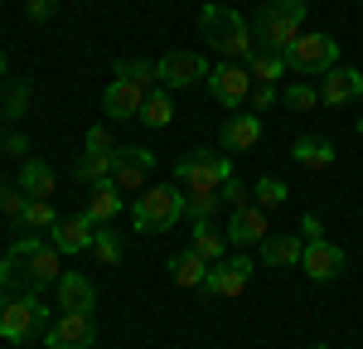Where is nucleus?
Segmentation results:
<instances>
[{
  "label": "nucleus",
  "instance_id": "obj_26",
  "mask_svg": "<svg viewBox=\"0 0 363 349\" xmlns=\"http://www.w3.org/2000/svg\"><path fill=\"white\" fill-rule=\"evenodd\" d=\"M169 277H174L179 287L199 291V287H203V277H208V262L199 257L194 248H184V253H174V262H169Z\"/></svg>",
  "mask_w": 363,
  "mask_h": 349
},
{
  "label": "nucleus",
  "instance_id": "obj_45",
  "mask_svg": "<svg viewBox=\"0 0 363 349\" xmlns=\"http://www.w3.org/2000/svg\"><path fill=\"white\" fill-rule=\"evenodd\" d=\"M0 121H5V92H0Z\"/></svg>",
  "mask_w": 363,
  "mask_h": 349
},
{
  "label": "nucleus",
  "instance_id": "obj_3",
  "mask_svg": "<svg viewBox=\"0 0 363 349\" xmlns=\"http://www.w3.org/2000/svg\"><path fill=\"white\" fill-rule=\"evenodd\" d=\"M184 218V189L169 184H150L140 199H131V228L136 233H169Z\"/></svg>",
  "mask_w": 363,
  "mask_h": 349
},
{
  "label": "nucleus",
  "instance_id": "obj_32",
  "mask_svg": "<svg viewBox=\"0 0 363 349\" xmlns=\"http://www.w3.org/2000/svg\"><path fill=\"white\" fill-rule=\"evenodd\" d=\"M92 257L102 262V267H116V262H121V233H112L107 223H102L97 238H92Z\"/></svg>",
  "mask_w": 363,
  "mask_h": 349
},
{
  "label": "nucleus",
  "instance_id": "obj_39",
  "mask_svg": "<svg viewBox=\"0 0 363 349\" xmlns=\"http://www.w3.org/2000/svg\"><path fill=\"white\" fill-rule=\"evenodd\" d=\"M0 155H10V160H29V136L10 131V136H5V145H0Z\"/></svg>",
  "mask_w": 363,
  "mask_h": 349
},
{
  "label": "nucleus",
  "instance_id": "obj_24",
  "mask_svg": "<svg viewBox=\"0 0 363 349\" xmlns=\"http://www.w3.org/2000/svg\"><path fill=\"white\" fill-rule=\"evenodd\" d=\"M112 78L121 83H136V87H160V68L150 63V58H112Z\"/></svg>",
  "mask_w": 363,
  "mask_h": 349
},
{
  "label": "nucleus",
  "instance_id": "obj_38",
  "mask_svg": "<svg viewBox=\"0 0 363 349\" xmlns=\"http://www.w3.org/2000/svg\"><path fill=\"white\" fill-rule=\"evenodd\" d=\"M0 209L10 214V223H20V218H25V209H29V194H25V189H10V194L0 199Z\"/></svg>",
  "mask_w": 363,
  "mask_h": 349
},
{
  "label": "nucleus",
  "instance_id": "obj_37",
  "mask_svg": "<svg viewBox=\"0 0 363 349\" xmlns=\"http://www.w3.org/2000/svg\"><path fill=\"white\" fill-rule=\"evenodd\" d=\"M218 194H223V204H233V209H247V204H252V199H247V184H242L238 174H228Z\"/></svg>",
  "mask_w": 363,
  "mask_h": 349
},
{
  "label": "nucleus",
  "instance_id": "obj_44",
  "mask_svg": "<svg viewBox=\"0 0 363 349\" xmlns=\"http://www.w3.org/2000/svg\"><path fill=\"white\" fill-rule=\"evenodd\" d=\"M5 301H10V291H0V311H5Z\"/></svg>",
  "mask_w": 363,
  "mask_h": 349
},
{
  "label": "nucleus",
  "instance_id": "obj_7",
  "mask_svg": "<svg viewBox=\"0 0 363 349\" xmlns=\"http://www.w3.org/2000/svg\"><path fill=\"white\" fill-rule=\"evenodd\" d=\"M208 92L223 102L228 112H238V107L252 97V73H247V63H233V58L213 63V68H208Z\"/></svg>",
  "mask_w": 363,
  "mask_h": 349
},
{
  "label": "nucleus",
  "instance_id": "obj_25",
  "mask_svg": "<svg viewBox=\"0 0 363 349\" xmlns=\"http://www.w3.org/2000/svg\"><path fill=\"white\" fill-rule=\"evenodd\" d=\"M301 257H306V243L291 238V233H281V238H267V243H262V262H267V267H296Z\"/></svg>",
  "mask_w": 363,
  "mask_h": 349
},
{
  "label": "nucleus",
  "instance_id": "obj_14",
  "mask_svg": "<svg viewBox=\"0 0 363 349\" xmlns=\"http://www.w3.org/2000/svg\"><path fill=\"white\" fill-rule=\"evenodd\" d=\"M54 301L63 311H83V316L97 311V291H92V282H87L83 272H63L54 282Z\"/></svg>",
  "mask_w": 363,
  "mask_h": 349
},
{
  "label": "nucleus",
  "instance_id": "obj_40",
  "mask_svg": "<svg viewBox=\"0 0 363 349\" xmlns=\"http://www.w3.org/2000/svg\"><path fill=\"white\" fill-rule=\"evenodd\" d=\"M83 145L87 150H112V131H107V126H87V136H83Z\"/></svg>",
  "mask_w": 363,
  "mask_h": 349
},
{
  "label": "nucleus",
  "instance_id": "obj_17",
  "mask_svg": "<svg viewBox=\"0 0 363 349\" xmlns=\"http://www.w3.org/2000/svg\"><path fill=\"white\" fill-rule=\"evenodd\" d=\"M83 214L97 223V228H102V223H112L116 214H126V194L116 189L112 179H102V184H92V199H87Z\"/></svg>",
  "mask_w": 363,
  "mask_h": 349
},
{
  "label": "nucleus",
  "instance_id": "obj_15",
  "mask_svg": "<svg viewBox=\"0 0 363 349\" xmlns=\"http://www.w3.org/2000/svg\"><path fill=\"white\" fill-rule=\"evenodd\" d=\"M140 107H145V87L121 83V78L107 83V92H102V112L112 116V121H131V116H140Z\"/></svg>",
  "mask_w": 363,
  "mask_h": 349
},
{
  "label": "nucleus",
  "instance_id": "obj_48",
  "mask_svg": "<svg viewBox=\"0 0 363 349\" xmlns=\"http://www.w3.org/2000/svg\"><path fill=\"white\" fill-rule=\"evenodd\" d=\"M310 349H330V345H310Z\"/></svg>",
  "mask_w": 363,
  "mask_h": 349
},
{
  "label": "nucleus",
  "instance_id": "obj_46",
  "mask_svg": "<svg viewBox=\"0 0 363 349\" xmlns=\"http://www.w3.org/2000/svg\"><path fill=\"white\" fill-rule=\"evenodd\" d=\"M0 78H5V54H0Z\"/></svg>",
  "mask_w": 363,
  "mask_h": 349
},
{
  "label": "nucleus",
  "instance_id": "obj_22",
  "mask_svg": "<svg viewBox=\"0 0 363 349\" xmlns=\"http://www.w3.org/2000/svg\"><path fill=\"white\" fill-rule=\"evenodd\" d=\"M112 170H116V145L112 150H87L68 174H73L78 184H102V179H112Z\"/></svg>",
  "mask_w": 363,
  "mask_h": 349
},
{
  "label": "nucleus",
  "instance_id": "obj_11",
  "mask_svg": "<svg viewBox=\"0 0 363 349\" xmlns=\"http://www.w3.org/2000/svg\"><path fill=\"white\" fill-rule=\"evenodd\" d=\"M301 267H306L310 282H335L339 272H344V248H339V243H330V238H315V243H306Z\"/></svg>",
  "mask_w": 363,
  "mask_h": 349
},
{
  "label": "nucleus",
  "instance_id": "obj_6",
  "mask_svg": "<svg viewBox=\"0 0 363 349\" xmlns=\"http://www.w3.org/2000/svg\"><path fill=\"white\" fill-rule=\"evenodd\" d=\"M335 63H339V39H330V34H301L286 49V68H296V73H330Z\"/></svg>",
  "mask_w": 363,
  "mask_h": 349
},
{
  "label": "nucleus",
  "instance_id": "obj_18",
  "mask_svg": "<svg viewBox=\"0 0 363 349\" xmlns=\"http://www.w3.org/2000/svg\"><path fill=\"white\" fill-rule=\"evenodd\" d=\"M15 189H25L29 199H54V165H44V160H20Z\"/></svg>",
  "mask_w": 363,
  "mask_h": 349
},
{
  "label": "nucleus",
  "instance_id": "obj_36",
  "mask_svg": "<svg viewBox=\"0 0 363 349\" xmlns=\"http://www.w3.org/2000/svg\"><path fill=\"white\" fill-rule=\"evenodd\" d=\"M252 112L262 116V112H272V107H281V87L277 83H252Z\"/></svg>",
  "mask_w": 363,
  "mask_h": 349
},
{
  "label": "nucleus",
  "instance_id": "obj_41",
  "mask_svg": "<svg viewBox=\"0 0 363 349\" xmlns=\"http://www.w3.org/2000/svg\"><path fill=\"white\" fill-rule=\"evenodd\" d=\"M54 5H58V0H29L25 15L34 20V25H49V20H54Z\"/></svg>",
  "mask_w": 363,
  "mask_h": 349
},
{
  "label": "nucleus",
  "instance_id": "obj_1",
  "mask_svg": "<svg viewBox=\"0 0 363 349\" xmlns=\"http://www.w3.org/2000/svg\"><path fill=\"white\" fill-rule=\"evenodd\" d=\"M199 34L208 39V49H218L223 58H252L257 54V39H252V20L228 10V5H203L199 10Z\"/></svg>",
  "mask_w": 363,
  "mask_h": 349
},
{
  "label": "nucleus",
  "instance_id": "obj_42",
  "mask_svg": "<svg viewBox=\"0 0 363 349\" xmlns=\"http://www.w3.org/2000/svg\"><path fill=\"white\" fill-rule=\"evenodd\" d=\"M301 233H306V243L325 238V223H320V214H306V218H301Z\"/></svg>",
  "mask_w": 363,
  "mask_h": 349
},
{
  "label": "nucleus",
  "instance_id": "obj_29",
  "mask_svg": "<svg viewBox=\"0 0 363 349\" xmlns=\"http://www.w3.org/2000/svg\"><path fill=\"white\" fill-rule=\"evenodd\" d=\"M189 248H194L203 262H223L228 257V253H223V248H228V233L213 228V218H208V223H194V243H189Z\"/></svg>",
  "mask_w": 363,
  "mask_h": 349
},
{
  "label": "nucleus",
  "instance_id": "obj_16",
  "mask_svg": "<svg viewBox=\"0 0 363 349\" xmlns=\"http://www.w3.org/2000/svg\"><path fill=\"white\" fill-rule=\"evenodd\" d=\"M92 238H97V223L87 214H68L54 223V248L58 253H92Z\"/></svg>",
  "mask_w": 363,
  "mask_h": 349
},
{
  "label": "nucleus",
  "instance_id": "obj_19",
  "mask_svg": "<svg viewBox=\"0 0 363 349\" xmlns=\"http://www.w3.org/2000/svg\"><path fill=\"white\" fill-rule=\"evenodd\" d=\"M262 141V116L257 112H233L223 126V150H252Z\"/></svg>",
  "mask_w": 363,
  "mask_h": 349
},
{
  "label": "nucleus",
  "instance_id": "obj_47",
  "mask_svg": "<svg viewBox=\"0 0 363 349\" xmlns=\"http://www.w3.org/2000/svg\"><path fill=\"white\" fill-rule=\"evenodd\" d=\"M359 136H363V116H359Z\"/></svg>",
  "mask_w": 363,
  "mask_h": 349
},
{
  "label": "nucleus",
  "instance_id": "obj_33",
  "mask_svg": "<svg viewBox=\"0 0 363 349\" xmlns=\"http://www.w3.org/2000/svg\"><path fill=\"white\" fill-rule=\"evenodd\" d=\"M281 102H286V112H315V107H320V92L306 87V83H291L281 92Z\"/></svg>",
  "mask_w": 363,
  "mask_h": 349
},
{
  "label": "nucleus",
  "instance_id": "obj_4",
  "mask_svg": "<svg viewBox=\"0 0 363 349\" xmlns=\"http://www.w3.org/2000/svg\"><path fill=\"white\" fill-rule=\"evenodd\" d=\"M49 325H54V316H49L44 296H39V291H25V296H10V301H5V311H0V340L20 349L25 340L44 335Z\"/></svg>",
  "mask_w": 363,
  "mask_h": 349
},
{
  "label": "nucleus",
  "instance_id": "obj_35",
  "mask_svg": "<svg viewBox=\"0 0 363 349\" xmlns=\"http://www.w3.org/2000/svg\"><path fill=\"white\" fill-rule=\"evenodd\" d=\"M20 223H29V228H54L58 214H54V204H49V199H29V209H25Z\"/></svg>",
  "mask_w": 363,
  "mask_h": 349
},
{
  "label": "nucleus",
  "instance_id": "obj_28",
  "mask_svg": "<svg viewBox=\"0 0 363 349\" xmlns=\"http://www.w3.org/2000/svg\"><path fill=\"white\" fill-rule=\"evenodd\" d=\"M218 209H223V194L218 189H184V218L189 223H208Z\"/></svg>",
  "mask_w": 363,
  "mask_h": 349
},
{
  "label": "nucleus",
  "instance_id": "obj_31",
  "mask_svg": "<svg viewBox=\"0 0 363 349\" xmlns=\"http://www.w3.org/2000/svg\"><path fill=\"white\" fill-rule=\"evenodd\" d=\"M286 179H277V174H262L257 184H252V199H257V209H267V214H277V209H286Z\"/></svg>",
  "mask_w": 363,
  "mask_h": 349
},
{
  "label": "nucleus",
  "instance_id": "obj_5",
  "mask_svg": "<svg viewBox=\"0 0 363 349\" xmlns=\"http://www.w3.org/2000/svg\"><path fill=\"white\" fill-rule=\"evenodd\" d=\"M228 174H233V160L228 155H213L208 145H199V150H189L174 165V184L179 189H223Z\"/></svg>",
  "mask_w": 363,
  "mask_h": 349
},
{
  "label": "nucleus",
  "instance_id": "obj_27",
  "mask_svg": "<svg viewBox=\"0 0 363 349\" xmlns=\"http://www.w3.org/2000/svg\"><path fill=\"white\" fill-rule=\"evenodd\" d=\"M140 121L150 126V131H160V126H169L174 121V97H169V87H150L145 92V107H140Z\"/></svg>",
  "mask_w": 363,
  "mask_h": 349
},
{
  "label": "nucleus",
  "instance_id": "obj_8",
  "mask_svg": "<svg viewBox=\"0 0 363 349\" xmlns=\"http://www.w3.org/2000/svg\"><path fill=\"white\" fill-rule=\"evenodd\" d=\"M44 238H20L10 253H0V291H10V296H25L34 291V277H29V262H34V248H39Z\"/></svg>",
  "mask_w": 363,
  "mask_h": 349
},
{
  "label": "nucleus",
  "instance_id": "obj_20",
  "mask_svg": "<svg viewBox=\"0 0 363 349\" xmlns=\"http://www.w3.org/2000/svg\"><path fill=\"white\" fill-rule=\"evenodd\" d=\"M203 296H218V301H233V296H242L247 291V277L242 272H233L228 262H208V277H203Z\"/></svg>",
  "mask_w": 363,
  "mask_h": 349
},
{
  "label": "nucleus",
  "instance_id": "obj_21",
  "mask_svg": "<svg viewBox=\"0 0 363 349\" xmlns=\"http://www.w3.org/2000/svg\"><path fill=\"white\" fill-rule=\"evenodd\" d=\"M291 155H296V165H301V170H330L339 150L325 141V136H301V141L291 145Z\"/></svg>",
  "mask_w": 363,
  "mask_h": 349
},
{
  "label": "nucleus",
  "instance_id": "obj_13",
  "mask_svg": "<svg viewBox=\"0 0 363 349\" xmlns=\"http://www.w3.org/2000/svg\"><path fill=\"white\" fill-rule=\"evenodd\" d=\"M354 97H363V68L335 63V68L325 73V87H320V102H325V107H344V102H354Z\"/></svg>",
  "mask_w": 363,
  "mask_h": 349
},
{
  "label": "nucleus",
  "instance_id": "obj_43",
  "mask_svg": "<svg viewBox=\"0 0 363 349\" xmlns=\"http://www.w3.org/2000/svg\"><path fill=\"white\" fill-rule=\"evenodd\" d=\"M5 136H10V121H0V145H5Z\"/></svg>",
  "mask_w": 363,
  "mask_h": 349
},
{
  "label": "nucleus",
  "instance_id": "obj_9",
  "mask_svg": "<svg viewBox=\"0 0 363 349\" xmlns=\"http://www.w3.org/2000/svg\"><path fill=\"white\" fill-rule=\"evenodd\" d=\"M155 68H160V83L169 87V92H179V87H194L208 78V58L194 54V49H174V54L155 58Z\"/></svg>",
  "mask_w": 363,
  "mask_h": 349
},
{
  "label": "nucleus",
  "instance_id": "obj_30",
  "mask_svg": "<svg viewBox=\"0 0 363 349\" xmlns=\"http://www.w3.org/2000/svg\"><path fill=\"white\" fill-rule=\"evenodd\" d=\"M247 73H252V83H281V73H286V54L257 49V54L247 58Z\"/></svg>",
  "mask_w": 363,
  "mask_h": 349
},
{
  "label": "nucleus",
  "instance_id": "obj_12",
  "mask_svg": "<svg viewBox=\"0 0 363 349\" xmlns=\"http://www.w3.org/2000/svg\"><path fill=\"white\" fill-rule=\"evenodd\" d=\"M272 233H267V209H257V204H247V209H233V218H228V243L233 248H262Z\"/></svg>",
  "mask_w": 363,
  "mask_h": 349
},
{
  "label": "nucleus",
  "instance_id": "obj_2",
  "mask_svg": "<svg viewBox=\"0 0 363 349\" xmlns=\"http://www.w3.org/2000/svg\"><path fill=\"white\" fill-rule=\"evenodd\" d=\"M301 34H306V0H267V5L252 15V39H257V49L286 54Z\"/></svg>",
  "mask_w": 363,
  "mask_h": 349
},
{
  "label": "nucleus",
  "instance_id": "obj_10",
  "mask_svg": "<svg viewBox=\"0 0 363 349\" xmlns=\"http://www.w3.org/2000/svg\"><path fill=\"white\" fill-rule=\"evenodd\" d=\"M92 340H97V325L83 311H63L44 330V349H92Z\"/></svg>",
  "mask_w": 363,
  "mask_h": 349
},
{
  "label": "nucleus",
  "instance_id": "obj_34",
  "mask_svg": "<svg viewBox=\"0 0 363 349\" xmlns=\"http://www.w3.org/2000/svg\"><path fill=\"white\" fill-rule=\"evenodd\" d=\"M29 97H34V87H29V83L10 87V92H5V121H20V116L29 112Z\"/></svg>",
  "mask_w": 363,
  "mask_h": 349
},
{
  "label": "nucleus",
  "instance_id": "obj_23",
  "mask_svg": "<svg viewBox=\"0 0 363 349\" xmlns=\"http://www.w3.org/2000/svg\"><path fill=\"white\" fill-rule=\"evenodd\" d=\"M29 277H34V291L54 287L58 277H63V253H58L54 243H39V248H34V262H29Z\"/></svg>",
  "mask_w": 363,
  "mask_h": 349
}]
</instances>
